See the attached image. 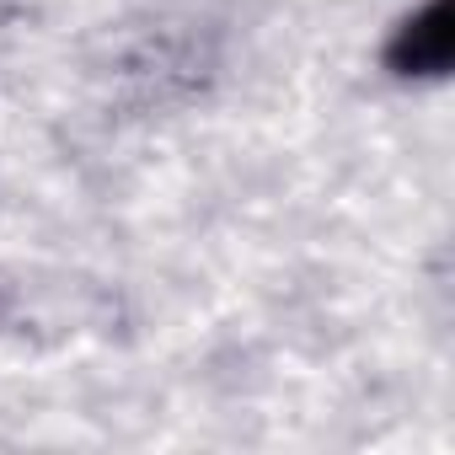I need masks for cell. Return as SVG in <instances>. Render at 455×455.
Returning <instances> with one entry per match:
<instances>
[{
	"label": "cell",
	"mask_w": 455,
	"mask_h": 455,
	"mask_svg": "<svg viewBox=\"0 0 455 455\" xmlns=\"http://www.w3.org/2000/svg\"><path fill=\"white\" fill-rule=\"evenodd\" d=\"M380 70L396 86L450 81V70H455V0H418V6H407L380 44Z\"/></svg>",
	"instance_id": "cell-1"
}]
</instances>
